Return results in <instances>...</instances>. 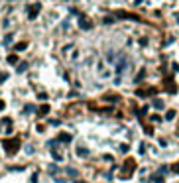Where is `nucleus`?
I'll use <instances>...</instances> for the list:
<instances>
[{
  "mask_svg": "<svg viewBox=\"0 0 179 183\" xmlns=\"http://www.w3.org/2000/svg\"><path fill=\"white\" fill-rule=\"evenodd\" d=\"M126 65H128V57H126L124 53H120V57H118V61H116V73L118 75L126 69Z\"/></svg>",
  "mask_w": 179,
  "mask_h": 183,
  "instance_id": "obj_1",
  "label": "nucleus"
},
{
  "mask_svg": "<svg viewBox=\"0 0 179 183\" xmlns=\"http://www.w3.org/2000/svg\"><path fill=\"white\" fill-rule=\"evenodd\" d=\"M18 148H20V142H18V140H6V142H4V150H6V152H10V154H14Z\"/></svg>",
  "mask_w": 179,
  "mask_h": 183,
  "instance_id": "obj_2",
  "label": "nucleus"
},
{
  "mask_svg": "<svg viewBox=\"0 0 179 183\" xmlns=\"http://www.w3.org/2000/svg\"><path fill=\"white\" fill-rule=\"evenodd\" d=\"M134 169H136V163L132 160H128L126 165H124V177H128V173H130V171H134Z\"/></svg>",
  "mask_w": 179,
  "mask_h": 183,
  "instance_id": "obj_3",
  "label": "nucleus"
},
{
  "mask_svg": "<svg viewBox=\"0 0 179 183\" xmlns=\"http://www.w3.org/2000/svg\"><path fill=\"white\" fill-rule=\"evenodd\" d=\"M37 12H40V4H31L30 8H28V14H30V18H36Z\"/></svg>",
  "mask_w": 179,
  "mask_h": 183,
  "instance_id": "obj_4",
  "label": "nucleus"
},
{
  "mask_svg": "<svg viewBox=\"0 0 179 183\" xmlns=\"http://www.w3.org/2000/svg\"><path fill=\"white\" fill-rule=\"evenodd\" d=\"M81 28H83V30H89V28H93V22H91V20L81 18Z\"/></svg>",
  "mask_w": 179,
  "mask_h": 183,
  "instance_id": "obj_5",
  "label": "nucleus"
},
{
  "mask_svg": "<svg viewBox=\"0 0 179 183\" xmlns=\"http://www.w3.org/2000/svg\"><path fill=\"white\" fill-rule=\"evenodd\" d=\"M77 154H79L81 157H83V156H89V150H87V148H77Z\"/></svg>",
  "mask_w": 179,
  "mask_h": 183,
  "instance_id": "obj_6",
  "label": "nucleus"
},
{
  "mask_svg": "<svg viewBox=\"0 0 179 183\" xmlns=\"http://www.w3.org/2000/svg\"><path fill=\"white\" fill-rule=\"evenodd\" d=\"M59 140H63L65 144H69V142H71V136H69V134H59Z\"/></svg>",
  "mask_w": 179,
  "mask_h": 183,
  "instance_id": "obj_7",
  "label": "nucleus"
},
{
  "mask_svg": "<svg viewBox=\"0 0 179 183\" xmlns=\"http://www.w3.org/2000/svg\"><path fill=\"white\" fill-rule=\"evenodd\" d=\"M47 112H49V106H47V104H43V106L40 108V114H41V116H45Z\"/></svg>",
  "mask_w": 179,
  "mask_h": 183,
  "instance_id": "obj_8",
  "label": "nucleus"
},
{
  "mask_svg": "<svg viewBox=\"0 0 179 183\" xmlns=\"http://www.w3.org/2000/svg\"><path fill=\"white\" fill-rule=\"evenodd\" d=\"M175 118V110H167V114H165V120H173Z\"/></svg>",
  "mask_w": 179,
  "mask_h": 183,
  "instance_id": "obj_9",
  "label": "nucleus"
},
{
  "mask_svg": "<svg viewBox=\"0 0 179 183\" xmlns=\"http://www.w3.org/2000/svg\"><path fill=\"white\" fill-rule=\"evenodd\" d=\"M154 106H156V108H163V100L156 98V100H154Z\"/></svg>",
  "mask_w": 179,
  "mask_h": 183,
  "instance_id": "obj_10",
  "label": "nucleus"
},
{
  "mask_svg": "<svg viewBox=\"0 0 179 183\" xmlns=\"http://www.w3.org/2000/svg\"><path fill=\"white\" fill-rule=\"evenodd\" d=\"M152 181H154V183H161L163 179H161V175L157 173V175H154V177H152Z\"/></svg>",
  "mask_w": 179,
  "mask_h": 183,
  "instance_id": "obj_11",
  "label": "nucleus"
},
{
  "mask_svg": "<svg viewBox=\"0 0 179 183\" xmlns=\"http://www.w3.org/2000/svg\"><path fill=\"white\" fill-rule=\"evenodd\" d=\"M67 175H71V177H77V175H79V171H77V169H67Z\"/></svg>",
  "mask_w": 179,
  "mask_h": 183,
  "instance_id": "obj_12",
  "label": "nucleus"
},
{
  "mask_svg": "<svg viewBox=\"0 0 179 183\" xmlns=\"http://www.w3.org/2000/svg\"><path fill=\"white\" fill-rule=\"evenodd\" d=\"M14 49H16V51H22V49H26V43H18Z\"/></svg>",
  "mask_w": 179,
  "mask_h": 183,
  "instance_id": "obj_13",
  "label": "nucleus"
},
{
  "mask_svg": "<svg viewBox=\"0 0 179 183\" xmlns=\"http://www.w3.org/2000/svg\"><path fill=\"white\" fill-rule=\"evenodd\" d=\"M106 57H108V61H112V59H114V51H112V49L106 53Z\"/></svg>",
  "mask_w": 179,
  "mask_h": 183,
  "instance_id": "obj_14",
  "label": "nucleus"
},
{
  "mask_svg": "<svg viewBox=\"0 0 179 183\" xmlns=\"http://www.w3.org/2000/svg\"><path fill=\"white\" fill-rule=\"evenodd\" d=\"M26 69H28V65H26V63H22V65H18V71H20V73H22V71H26Z\"/></svg>",
  "mask_w": 179,
  "mask_h": 183,
  "instance_id": "obj_15",
  "label": "nucleus"
},
{
  "mask_svg": "<svg viewBox=\"0 0 179 183\" xmlns=\"http://www.w3.org/2000/svg\"><path fill=\"white\" fill-rule=\"evenodd\" d=\"M0 108H4V103H2V100H0Z\"/></svg>",
  "mask_w": 179,
  "mask_h": 183,
  "instance_id": "obj_16",
  "label": "nucleus"
},
{
  "mask_svg": "<svg viewBox=\"0 0 179 183\" xmlns=\"http://www.w3.org/2000/svg\"><path fill=\"white\" fill-rule=\"evenodd\" d=\"M177 134H179V128H177Z\"/></svg>",
  "mask_w": 179,
  "mask_h": 183,
  "instance_id": "obj_17",
  "label": "nucleus"
}]
</instances>
